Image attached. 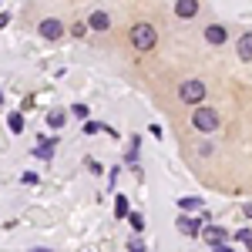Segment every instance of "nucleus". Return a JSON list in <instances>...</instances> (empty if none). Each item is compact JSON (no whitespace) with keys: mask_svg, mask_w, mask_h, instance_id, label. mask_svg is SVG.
I'll return each instance as SVG.
<instances>
[{"mask_svg":"<svg viewBox=\"0 0 252 252\" xmlns=\"http://www.w3.org/2000/svg\"><path fill=\"white\" fill-rule=\"evenodd\" d=\"M225 37H229V34H225V27H222V24L205 27V40H209V44H215V47H222V44H225Z\"/></svg>","mask_w":252,"mask_h":252,"instance_id":"0eeeda50","label":"nucleus"},{"mask_svg":"<svg viewBox=\"0 0 252 252\" xmlns=\"http://www.w3.org/2000/svg\"><path fill=\"white\" fill-rule=\"evenodd\" d=\"M128 252H145V242H141V239H131V246H128Z\"/></svg>","mask_w":252,"mask_h":252,"instance_id":"aec40b11","label":"nucleus"},{"mask_svg":"<svg viewBox=\"0 0 252 252\" xmlns=\"http://www.w3.org/2000/svg\"><path fill=\"white\" fill-rule=\"evenodd\" d=\"M7 128H10L14 135H20V131H24V115H10L7 118Z\"/></svg>","mask_w":252,"mask_h":252,"instance_id":"ddd939ff","label":"nucleus"},{"mask_svg":"<svg viewBox=\"0 0 252 252\" xmlns=\"http://www.w3.org/2000/svg\"><path fill=\"white\" fill-rule=\"evenodd\" d=\"M128 222H131V229H135V232H141V229H145V219H141L138 212H128Z\"/></svg>","mask_w":252,"mask_h":252,"instance_id":"2eb2a0df","label":"nucleus"},{"mask_svg":"<svg viewBox=\"0 0 252 252\" xmlns=\"http://www.w3.org/2000/svg\"><path fill=\"white\" fill-rule=\"evenodd\" d=\"M205 91H209V88H205L202 81H185V84L178 88V97H182L185 104H202V101H205Z\"/></svg>","mask_w":252,"mask_h":252,"instance_id":"7ed1b4c3","label":"nucleus"},{"mask_svg":"<svg viewBox=\"0 0 252 252\" xmlns=\"http://www.w3.org/2000/svg\"><path fill=\"white\" fill-rule=\"evenodd\" d=\"M71 34H74V37H84V34H88V27H84V24H74V27H71Z\"/></svg>","mask_w":252,"mask_h":252,"instance_id":"412c9836","label":"nucleus"},{"mask_svg":"<svg viewBox=\"0 0 252 252\" xmlns=\"http://www.w3.org/2000/svg\"><path fill=\"white\" fill-rule=\"evenodd\" d=\"M88 27H91V31H108V27H111V17H108L104 10H94V14L88 17Z\"/></svg>","mask_w":252,"mask_h":252,"instance_id":"6e6552de","label":"nucleus"},{"mask_svg":"<svg viewBox=\"0 0 252 252\" xmlns=\"http://www.w3.org/2000/svg\"><path fill=\"white\" fill-rule=\"evenodd\" d=\"M192 125L198 128V131H205V135H209V131H215V128H219V115H215V108L198 104V108L192 111Z\"/></svg>","mask_w":252,"mask_h":252,"instance_id":"f03ea898","label":"nucleus"},{"mask_svg":"<svg viewBox=\"0 0 252 252\" xmlns=\"http://www.w3.org/2000/svg\"><path fill=\"white\" fill-rule=\"evenodd\" d=\"M54 148H58V141H54V138H44L37 148H34V155L37 158H54Z\"/></svg>","mask_w":252,"mask_h":252,"instance_id":"9b49d317","label":"nucleus"},{"mask_svg":"<svg viewBox=\"0 0 252 252\" xmlns=\"http://www.w3.org/2000/svg\"><path fill=\"white\" fill-rule=\"evenodd\" d=\"M235 51H239V58H242V61H252V31H246V34L239 37Z\"/></svg>","mask_w":252,"mask_h":252,"instance_id":"1a4fd4ad","label":"nucleus"},{"mask_svg":"<svg viewBox=\"0 0 252 252\" xmlns=\"http://www.w3.org/2000/svg\"><path fill=\"white\" fill-rule=\"evenodd\" d=\"M178 205H182V209H202L198 198H178Z\"/></svg>","mask_w":252,"mask_h":252,"instance_id":"a211bd4d","label":"nucleus"},{"mask_svg":"<svg viewBox=\"0 0 252 252\" xmlns=\"http://www.w3.org/2000/svg\"><path fill=\"white\" fill-rule=\"evenodd\" d=\"M71 115L78 118V121H84V125H88V115H91V108H88V104H74V108H71Z\"/></svg>","mask_w":252,"mask_h":252,"instance_id":"4468645a","label":"nucleus"},{"mask_svg":"<svg viewBox=\"0 0 252 252\" xmlns=\"http://www.w3.org/2000/svg\"><path fill=\"white\" fill-rule=\"evenodd\" d=\"M158 40V31L152 24H135L131 27V44H135V51H152Z\"/></svg>","mask_w":252,"mask_h":252,"instance_id":"f257e3e1","label":"nucleus"},{"mask_svg":"<svg viewBox=\"0 0 252 252\" xmlns=\"http://www.w3.org/2000/svg\"><path fill=\"white\" fill-rule=\"evenodd\" d=\"M178 232L198 235V232H202V219H178Z\"/></svg>","mask_w":252,"mask_h":252,"instance_id":"9d476101","label":"nucleus"},{"mask_svg":"<svg viewBox=\"0 0 252 252\" xmlns=\"http://www.w3.org/2000/svg\"><path fill=\"white\" fill-rule=\"evenodd\" d=\"M47 125H51V128H61V125H64V115H61V111H51V115H47Z\"/></svg>","mask_w":252,"mask_h":252,"instance_id":"f3484780","label":"nucleus"},{"mask_svg":"<svg viewBox=\"0 0 252 252\" xmlns=\"http://www.w3.org/2000/svg\"><path fill=\"white\" fill-rule=\"evenodd\" d=\"M34 252H51V249H34Z\"/></svg>","mask_w":252,"mask_h":252,"instance_id":"4be33fe9","label":"nucleus"},{"mask_svg":"<svg viewBox=\"0 0 252 252\" xmlns=\"http://www.w3.org/2000/svg\"><path fill=\"white\" fill-rule=\"evenodd\" d=\"M101 128H104V125H97V121H88V125H84V135H97Z\"/></svg>","mask_w":252,"mask_h":252,"instance_id":"6ab92c4d","label":"nucleus"},{"mask_svg":"<svg viewBox=\"0 0 252 252\" xmlns=\"http://www.w3.org/2000/svg\"><path fill=\"white\" fill-rule=\"evenodd\" d=\"M175 14L182 20H192L195 14H198V0H178V3H175Z\"/></svg>","mask_w":252,"mask_h":252,"instance_id":"423d86ee","label":"nucleus"},{"mask_svg":"<svg viewBox=\"0 0 252 252\" xmlns=\"http://www.w3.org/2000/svg\"><path fill=\"white\" fill-rule=\"evenodd\" d=\"M235 242L249 246V242H252V229H239V232H235Z\"/></svg>","mask_w":252,"mask_h":252,"instance_id":"dca6fc26","label":"nucleus"},{"mask_svg":"<svg viewBox=\"0 0 252 252\" xmlns=\"http://www.w3.org/2000/svg\"><path fill=\"white\" fill-rule=\"evenodd\" d=\"M115 215H118V219H128V198H125V195H118V198H115Z\"/></svg>","mask_w":252,"mask_h":252,"instance_id":"f8f14e48","label":"nucleus"},{"mask_svg":"<svg viewBox=\"0 0 252 252\" xmlns=\"http://www.w3.org/2000/svg\"><path fill=\"white\" fill-rule=\"evenodd\" d=\"M205 242H209V246H225V242H229V232H225V229H219V225H209V229H205Z\"/></svg>","mask_w":252,"mask_h":252,"instance_id":"39448f33","label":"nucleus"},{"mask_svg":"<svg viewBox=\"0 0 252 252\" xmlns=\"http://www.w3.org/2000/svg\"><path fill=\"white\" fill-rule=\"evenodd\" d=\"M249 249H252V242H249Z\"/></svg>","mask_w":252,"mask_h":252,"instance_id":"5701e85b","label":"nucleus"},{"mask_svg":"<svg viewBox=\"0 0 252 252\" xmlns=\"http://www.w3.org/2000/svg\"><path fill=\"white\" fill-rule=\"evenodd\" d=\"M61 34H64V27H61V20H58V17H47V20H40V37H47V40H58Z\"/></svg>","mask_w":252,"mask_h":252,"instance_id":"20e7f679","label":"nucleus"}]
</instances>
